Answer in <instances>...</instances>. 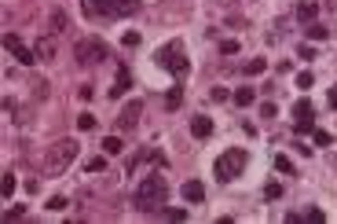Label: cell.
Masks as SVG:
<instances>
[{
	"mask_svg": "<svg viewBox=\"0 0 337 224\" xmlns=\"http://www.w3.org/2000/svg\"><path fill=\"white\" fill-rule=\"evenodd\" d=\"M139 110H143V103H128L125 110H121V118H117V125L121 129H132L136 121H139Z\"/></svg>",
	"mask_w": 337,
	"mask_h": 224,
	"instance_id": "8fae6325",
	"label": "cell"
},
{
	"mask_svg": "<svg viewBox=\"0 0 337 224\" xmlns=\"http://www.w3.org/2000/svg\"><path fill=\"white\" fill-rule=\"evenodd\" d=\"M103 151H107V154H121V151H125V144H121L117 136H107V140H103Z\"/></svg>",
	"mask_w": 337,
	"mask_h": 224,
	"instance_id": "5bb4252c",
	"label": "cell"
},
{
	"mask_svg": "<svg viewBox=\"0 0 337 224\" xmlns=\"http://www.w3.org/2000/svg\"><path fill=\"white\" fill-rule=\"evenodd\" d=\"M121 44H128V48H136V44H139V33H136V30H128L125 37H121Z\"/></svg>",
	"mask_w": 337,
	"mask_h": 224,
	"instance_id": "f546056e",
	"label": "cell"
},
{
	"mask_svg": "<svg viewBox=\"0 0 337 224\" xmlns=\"http://www.w3.org/2000/svg\"><path fill=\"white\" fill-rule=\"evenodd\" d=\"M312 136H315V144H319V147H330V144H334V136L326 133V129H315Z\"/></svg>",
	"mask_w": 337,
	"mask_h": 224,
	"instance_id": "603a6c76",
	"label": "cell"
},
{
	"mask_svg": "<svg viewBox=\"0 0 337 224\" xmlns=\"http://www.w3.org/2000/svg\"><path fill=\"white\" fill-rule=\"evenodd\" d=\"M268 70V59H249L246 63V74H249V77H257V74H264Z\"/></svg>",
	"mask_w": 337,
	"mask_h": 224,
	"instance_id": "e0dca14e",
	"label": "cell"
},
{
	"mask_svg": "<svg viewBox=\"0 0 337 224\" xmlns=\"http://www.w3.org/2000/svg\"><path fill=\"white\" fill-rule=\"evenodd\" d=\"M293 114H297V133H315V107L308 99H297L293 103Z\"/></svg>",
	"mask_w": 337,
	"mask_h": 224,
	"instance_id": "8992f818",
	"label": "cell"
},
{
	"mask_svg": "<svg viewBox=\"0 0 337 224\" xmlns=\"http://www.w3.org/2000/svg\"><path fill=\"white\" fill-rule=\"evenodd\" d=\"M246 165H249V151H246V147H227V151L217 158L213 173H217V180L231 184V180H238V176L246 173Z\"/></svg>",
	"mask_w": 337,
	"mask_h": 224,
	"instance_id": "3957f363",
	"label": "cell"
},
{
	"mask_svg": "<svg viewBox=\"0 0 337 224\" xmlns=\"http://www.w3.org/2000/svg\"><path fill=\"white\" fill-rule=\"evenodd\" d=\"M77 140H59L55 147H48V154H44V176H62L73 165V158H77Z\"/></svg>",
	"mask_w": 337,
	"mask_h": 224,
	"instance_id": "7a4b0ae2",
	"label": "cell"
},
{
	"mask_svg": "<svg viewBox=\"0 0 337 224\" xmlns=\"http://www.w3.org/2000/svg\"><path fill=\"white\" fill-rule=\"evenodd\" d=\"M308 37H312V41H326V37H330V30H326L323 22H312V26H308Z\"/></svg>",
	"mask_w": 337,
	"mask_h": 224,
	"instance_id": "2e32d148",
	"label": "cell"
},
{
	"mask_svg": "<svg viewBox=\"0 0 337 224\" xmlns=\"http://www.w3.org/2000/svg\"><path fill=\"white\" fill-rule=\"evenodd\" d=\"M312 85H315L312 70H301V74H297V88H312Z\"/></svg>",
	"mask_w": 337,
	"mask_h": 224,
	"instance_id": "44dd1931",
	"label": "cell"
},
{
	"mask_svg": "<svg viewBox=\"0 0 337 224\" xmlns=\"http://www.w3.org/2000/svg\"><path fill=\"white\" fill-rule=\"evenodd\" d=\"M220 52H224V55H235V52H238V44H235V41H224V44H220Z\"/></svg>",
	"mask_w": 337,
	"mask_h": 224,
	"instance_id": "1f68e13d",
	"label": "cell"
},
{
	"mask_svg": "<svg viewBox=\"0 0 337 224\" xmlns=\"http://www.w3.org/2000/svg\"><path fill=\"white\" fill-rule=\"evenodd\" d=\"M275 169L279 173H293V162H289L286 154H275Z\"/></svg>",
	"mask_w": 337,
	"mask_h": 224,
	"instance_id": "7402d4cb",
	"label": "cell"
},
{
	"mask_svg": "<svg viewBox=\"0 0 337 224\" xmlns=\"http://www.w3.org/2000/svg\"><path fill=\"white\" fill-rule=\"evenodd\" d=\"M334 169H337V162H334Z\"/></svg>",
	"mask_w": 337,
	"mask_h": 224,
	"instance_id": "e575fe53",
	"label": "cell"
},
{
	"mask_svg": "<svg viewBox=\"0 0 337 224\" xmlns=\"http://www.w3.org/2000/svg\"><path fill=\"white\" fill-rule=\"evenodd\" d=\"M304 221H312V224H323V221H326V213H323L319 206H312V210H308V217H304Z\"/></svg>",
	"mask_w": 337,
	"mask_h": 224,
	"instance_id": "484cf974",
	"label": "cell"
},
{
	"mask_svg": "<svg viewBox=\"0 0 337 224\" xmlns=\"http://www.w3.org/2000/svg\"><path fill=\"white\" fill-rule=\"evenodd\" d=\"M66 30V15L62 11H52V18H48V33H62Z\"/></svg>",
	"mask_w": 337,
	"mask_h": 224,
	"instance_id": "4fadbf2b",
	"label": "cell"
},
{
	"mask_svg": "<svg viewBox=\"0 0 337 224\" xmlns=\"http://www.w3.org/2000/svg\"><path fill=\"white\" fill-rule=\"evenodd\" d=\"M264 199H271V202L282 199V188H279V184H268V188H264Z\"/></svg>",
	"mask_w": 337,
	"mask_h": 224,
	"instance_id": "4316f807",
	"label": "cell"
},
{
	"mask_svg": "<svg viewBox=\"0 0 337 224\" xmlns=\"http://www.w3.org/2000/svg\"><path fill=\"white\" fill-rule=\"evenodd\" d=\"M165 195H168L165 176L162 173H151V176H143V180L132 188V202H136V210H143V213H158L165 206Z\"/></svg>",
	"mask_w": 337,
	"mask_h": 224,
	"instance_id": "6da1fadb",
	"label": "cell"
},
{
	"mask_svg": "<svg viewBox=\"0 0 337 224\" xmlns=\"http://www.w3.org/2000/svg\"><path fill=\"white\" fill-rule=\"evenodd\" d=\"M297 55H301V59H315V48H312V44H301V52H297Z\"/></svg>",
	"mask_w": 337,
	"mask_h": 224,
	"instance_id": "d6a6232c",
	"label": "cell"
},
{
	"mask_svg": "<svg viewBox=\"0 0 337 224\" xmlns=\"http://www.w3.org/2000/svg\"><path fill=\"white\" fill-rule=\"evenodd\" d=\"M132 88V77H128V67H117V81H114V88H110V96H125V92Z\"/></svg>",
	"mask_w": 337,
	"mask_h": 224,
	"instance_id": "30bf717a",
	"label": "cell"
},
{
	"mask_svg": "<svg viewBox=\"0 0 337 224\" xmlns=\"http://www.w3.org/2000/svg\"><path fill=\"white\" fill-rule=\"evenodd\" d=\"M183 199H187V202H202V199H205V188H202L198 180H187V184H183Z\"/></svg>",
	"mask_w": 337,
	"mask_h": 224,
	"instance_id": "7c38bea8",
	"label": "cell"
},
{
	"mask_svg": "<svg viewBox=\"0 0 337 224\" xmlns=\"http://www.w3.org/2000/svg\"><path fill=\"white\" fill-rule=\"evenodd\" d=\"M139 7V0H84V11L92 18H125Z\"/></svg>",
	"mask_w": 337,
	"mask_h": 224,
	"instance_id": "5b68a950",
	"label": "cell"
},
{
	"mask_svg": "<svg viewBox=\"0 0 337 224\" xmlns=\"http://www.w3.org/2000/svg\"><path fill=\"white\" fill-rule=\"evenodd\" d=\"M297 15H301V18H304V22H312V18H315V15H319V4H308V0H304V4H301V7H297Z\"/></svg>",
	"mask_w": 337,
	"mask_h": 224,
	"instance_id": "9a60e30c",
	"label": "cell"
},
{
	"mask_svg": "<svg viewBox=\"0 0 337 224\" xmlns=\"http://www.w3.org/2000/svg\"><path fill=\"white\" fill-rule=\"evenodd\" d=\"M260 114H264V118H275L279 110H275V103H264V107H260Z\"/></svg>",
	"mask_w": 337,
	"mask_h": 224,
	"instance_id": "836d02e7",
	"label": "cell"
},
{
	"mask_svg": "<svg viewBox=\"0 0 337 224\" xmlns=\"http://www.w3.org/2000/svg\"><path fill=\"white\" fill-rule=\"evenodd\" d=\"M158 213H162V217H168V221H187V210H158Z\"/></svg>",
	"mask_w": 337,
	"mask_h": 224,
	"instance_id": "d4e9b609",
	"label": "cell"
},
{
	"mask_svg": "<svg viewBox=\"0 0 337 224\" xmlns=\"http://www.w3.org/2000/svg\"><path fill=\"white\" fill-rule=\"evenodd\" d=\"M22 213H26L22 206H7V210H4V221H18Z\"/></svg>",
	"mask_w": 337,
	"mask_h": 224,
	"instance_id": "83f0119b",
	"label": "cell"
},
{
	"mask_svg": "<svg viewBox=\"0 0 337 224\" xmlns=\"http://www.w3.org/2000/svg\"><path fill=\"white\" fill-rule=\"evenodd\" d=\"M0 191H4V199L15 195V173H4V188H0Z\"/></svg>",
	"mask_w": 337,
	"mask_h": 224,
	"instance_id": "cb8c5ba5",
	"label": "cell"
},
{
	"mask_svg": "<svg viewBox=\"0 0 337 224\" xmlns=\"http://www.w3.org/2000/svg\"><path fill=\"white\" fill-rule=\"evenodd\" d=\"M191 133L198 136V140L213 136V118H205V114H194V118H191Z\"/></svg>",
	"mask_w": 337,
	"mask_h": 224,
	"instance_id": "9c48e42d",
	"label": "cell"
},
{
	"mask_svg": "<svg viewBox=\"0 0 337 224\" xmlns=\"http://www.w3.org/2000/svg\"><path fill=\"white\" fill-rule=\"evenodd\" d=\"M77 129H81V133H92V129H96V114H88V110H84V114L77 118Z\"/></svg>",
	"mask_w": 337,
	"mask_h": 224,
	"instance_id": "ac0fdd59",
	"label": "cell"
},
{
	"mask_svg": "<svg viewBox=\"0 0 337 224\" xmlns=\"http://www.w3.org/2000/svg\"><path fill=\"white\" fill-rule=\"evenodd\" d=\"M154 63L162 70H168L172 77H183L187 70H191V59L183 55V44L180 41H168V44H162V48L154 52Z\"/></svg>",
	"mask_w": 337,
	"mask_h": 224,
	"instance_id": "277c9868",
	"label": "cell"
},
{
	"mask_svg": "<svg viewBox=\"0 0 337 224\" xmlns=\"http://www.w3.org/2000/svg\"><path fill=\"white\" fill-rule=\"evenodd\" d=\"M73 55H77V63H96V59H107L110 48H107L103 41H84V44L73 48Z\"/></svg>",
	"mask_w": 337,
	"mask_h": 224,
	"instance_id": "52a82bcc",
	"label": "cell"
},
{
	"mask_svg": "<svg viewBox=\"0 0 337 224\" xmlns=\"http://www.w3.org/2000/svg\"><path fill=\"white\" fill-rule=\"evenodd\" d=\"M235 103H238V107H249V103H253V88H238V92H235Z\"/></svg>",
	"mask_w": 337,
	"mask_h": 224,
	"instance_id": "d6986e66",
	"label": "cell"
},
{
	"mask_svg": "<svg viewBox=\"0 0 337 224\" xmlns=\"http://www.w3.org/2000/svg\"><path fill=\"white\" fill-rule=\"evenodd\" d=\"M180 99H183L180 85H172V88H168V96H165V103H168V107H180Z\"/></svg>",
	"mask_w": 337,
	"mask_h": 224,
	"instance_id": "ffe728a7",
	"label": "cell"
},
{
	"mask_svg": "<svg viewBox=\"0 0 337 224\" xmlns=\"http://www.w3.org/2000/svg\"><path fill=\"white\" fill-rule=\"evenodd\" d=\"M103 169H107V158H92L88 162V173H103Z\"/></svg>",
	"mask_w": 337,
	"mask_h": 224,
	"instance_id": "f1b7e54d",
	"label": "cell"
},
{
	"mask_svg": "<svg viewBox=\"0 0 337 224\" xmlns=\"http://www.w3.org/2000/svg\"><path fill=\"white\" fill-rule=\"evenodd\" d=\"M48 210H66V199H62V195H55V199L48 202Z\"/></svg>",
	"mask_w": 337,
	"mask_h": 224,
	"instance_id": "4dcf8cb0",
	"label": "cell"
},
{
	"mask_svg": "<svg viewBox=\"0 0 337 224\" xmlns=\"http://www.w3.org/2000/svg\"><path fill=\"white\" fill-rule=\"evenodd\" d=\"M4 44H7V52H11V55H15V59H18V63H22V67H33V63H37V55H33L30 48H26V44H22V41H18V37H15V33H4Z\"/></svg>",
	"mask_w": 337,
	"mask_h": 224,
	"instance_id": "ba28073f",
	"label": "cell"
}]
</instances>
